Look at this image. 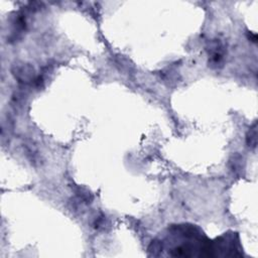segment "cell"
Instances as JSON below:
<instances>
[{
  "instance_id": "6da1fadb",
  "label": "cell",
  "mask_w": 258,
  "mask_h": 258,
  "mask_svg": "<svg viewBox=\"0 0 258 258\" xmlns=\"http://www.w3.org/2000/svg\"><path fill=\"white\" fill-rule=\"evenodd\" d=\"M241 245L237 233L229 232L212 241V255L222 257L242 256Z\"/></svg>"
},
{
  "instance_id": "7a4b0ae2",
  "label": "cell",
  "mask_w": 258,
  "mask_h": 258,
  "mask_svg": "<svg viewBox=\"0 0 258 258\" xmlns=\"http://www.w3.org/2000/svg\"><path fill=\"white\" fill-rule=\"evenodd\" d=\"M257 130H256V123H254L248 130V133L246 135V140L247 144L250 147H255L256 146V141H257Z\"/></svg>"
}]
</instances>
